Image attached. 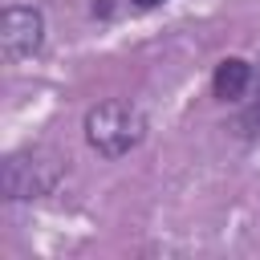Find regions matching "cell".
I'll list each match as a JSON object with an SVG mask.
<instances>
[{"label":"cell","instance_id":"obj_1","mask_svg":"<svg viewBox=\"0 0 260 260\" xmlns=\"http://www.w3.org/2000/svg\"><path fill=\"white\" fill-rule=\"evenodd\" d=\"M146 138V118L130 102H98L85 114V142L102 158H122Z\"/></svg>","mask_w":260,"mask_h":260},{"label":"cell","instance_id":"obj_2","mask_svg":"<svg viewBox=\"0 0 260 260\" xmlns=\"http://www.w3.org/2000/svg\"><path fill=\"white\" fill-rule=\"evenodd\" d=\"M65 167L57 154L49 150H20V154H8L4 167H0V187L8 199H41L49 195L57 183H61Z\"/></svg>","mask_w":260,"mask_h":260},{"label":"cell","instance_id":"obj_3","mask_svg":"<svg viewBox=\"0 0 260 260\" xmlns=\"http://www.w3.org/2000/svg\"><path fill=\"white\" fill-rule=\"evenodd\" d=\"M45 41V20L37 8H4L0 16V53L4 61H20L28 53H37Z\"/></svg>","mask_w":260,"mask_h":260},{"label":"cell","instance_id":"obj_4","mask_svg":"<svg viewBox=\"0 0 260 260\" xmlns=\"http://www.w3.org/2000/svg\"><path fill=\"white\" fill-rule=\"evenodd\" d=\"M248 85H252V65H248L244 57H223V61L215 65L211 89H215L219 102H236V98H244Z\"/></svg>","mask_w":260,"mask_h":260},{"label":"cell","instance_id":"obj_5","mask_svg":"<svg viewBox=\"0 0 260 260\" xmlns=\"http://www.w3.org/2000/svg\"><path fill=\"white\" fill-rule=\"evenodd\" d=\"M240 126H244L248 134L260 130V69L252 73V102H248V110L240 114Z\"/></svg>","mask_w":260,"mask_h":260},{"label":"cell","instance_id":"obj_6","mask_svg":"<svg viewBox=\"0 0 260 260\" xmlns=\"http://www.w3.org/2000/svg\"><path fill=\"white\" fill-rule=\"evenodd\" d=\"M130 4H138V8H154V4H162V0H130Z\"/></svg>","mask_w":260,"mask_h":260}]
</instances>
